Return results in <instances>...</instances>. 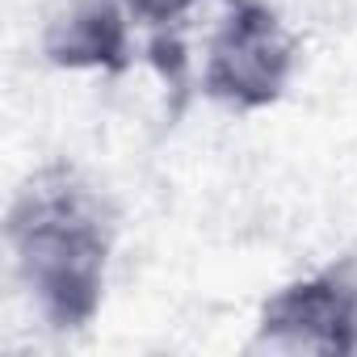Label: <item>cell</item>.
<instances>
[{
  "label": "cell",
  "mask_w": 357,
  "mask_h": 357,
  "mask_svg": "<svg viewBox=\"0 0 357 357\" xmlns=\"http://www.w3.org/2000/svg\"><path fill=\"white\" fill-rule=\"evenodd\" d=\"M118 215L89 176L63 160L34 168L5 215L13 269L55 332H84L109 282Z\"/></svg>",
  "instance_id": "cell-1"
},
{
  "label": "cell",
  "mask_w": 357,
  "mask_h": 357,
  "mask_svg": "<svg viewBox=\"0 0 357 357\" xmlns=\"http://www.w3.org/2000/svg\"><path fill=\"white\" fill-rule=\"evenodd\" d=\"M298 68V43L273 0H223L202 63V97L223 109L257 114L286 97Z\"/></svg>",
  "instance_id": "cell-2"
},
{
  "label": "cell",
  "mask_w": 357,
  "mask_h": 357,
  "mask_svg": "<svg viewBox=\"0 0 357 357\" xmlns=\"http://www.w3.org/2000/svg\"><path fill=\"white\" fill-rule=\"evenodd\" d=\"M198 0H122V9L130 13V22H139L143 30L155 34H176L181 22L194 13Z\"/></svg>",
  "instance_id": "cell-5"
},
{
  "label": "cell",
  "mask_w": 357,
  "mask_h": 357,
  "mask_svg": "<svg viewBox=\"0 0 357 357\" xmlns=\"http://www.w3.org/2000/svg\"><path fill=\"white\" fill-rule=\"evenodd\" d=\"M43 59L59 72L122 76L130 68V13L122 0H68L47 17Z\"/></svg>",
  "instance_id": "cell-4"
},
{
  "label": "cell",
  "mask_w": 357,
  "mask_h": 357,
  "mask_svg": "<svg viewBox=\"0 0 357 357\" xmlns=\"http://www.w3.org/2000/svg\"><path fill=\"white\" fill-rule=\"evenodd\" d=\"M252 349L269 353H357V257L294 278L261 303Z\"/></svg>",
  "instance_id": "cell-3"
}]
</instances>
